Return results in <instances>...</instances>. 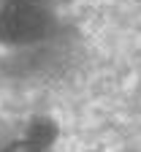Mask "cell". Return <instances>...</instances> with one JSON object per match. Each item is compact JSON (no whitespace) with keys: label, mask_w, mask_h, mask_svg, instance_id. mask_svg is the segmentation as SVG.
Wrapping results in <instances>:
<instances>
[{"label":"cell","mask_w":141,"mask_h":152,"mask_svg":"<svg viewBox=\"0 0 141 152\" xmlns=\"http://www.w3.org/2000/svg\"><path fill=\"white\" fill-rule=\"evenodd\" d=\"M44 30H46L44 14L33 3L14 0L11 6L0 11V41H11V44L35 41Z\"/></svg>","instance_id":"1"},{"label":"cell","mask_w":141,"mask_h":152,"mask_svg":"<svg viewBox=\"0 0 141 152\" xmlns=\"http://www.w3.org/2000/svg\"><path fill=\"white\" fill-rule=\"evenodd\" d=\"M27 141L44 152V149L54 141V125H52V122H44V120L35 122V125L30 128V133H27Z\"/></svg>","instance_id":"2"},{"label":"cell","mask_w":141,"mask_h":152,"mask_svg":"<svg viewBox=\"0 0 141 152\" xmlns=\"http://www.w3.org/2000/svg\"><path fill=\"white\" fill-rule=\"evenodd\" d=\"M6 152H41L38 147H33L30 141H22V144H14V147H8Z\"/></svg>","instance_id":"3"}]
</instances>
